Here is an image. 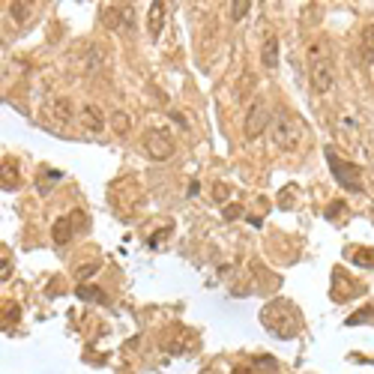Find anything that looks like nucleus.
Masks as SVG:
<instances>
[{"mask_svg": "<svg viewBox=\"0 0 374 374\" xmlns=\"http://www.w3.org/2000/svg\"><path fill=\"white\" fill-rule=\"evenodd\" d=\"M237 216H240V207H228L225 210V219H237Z\"/></svg>", "mask_w": 374, "mask_h": 374, "instance_id": "obj_17", "label": "nucleus"}, {"mask_svg": "<svg viewBox=\"0 0 374 374\" xmlns=\"http://www.w3.org/2000/svg\"><path fill=\"white\" fill-rule=\"evenodd\" d=\"M363 60L374 63V24H369L363 30Z\"/></svg>", "mask_w": 374, "mask_h": 374, "instance_id": "obj_10", "label": "nucleus"}, {"mask_svg": "<svg viewBox=\"0 0 374 374\" xmlns=\"http://www.w3.org/2000/svg\"><path fill=\"white\" fill-rule=\"evenodd\" d=\"M51 240H54L57 246H66V243L72 240V228H69V219H57V222H54V228H51Z\"/></svg>", "mask_w": 374, "mask_h": 374, "instance_id": "obj_8", "label": "nucleus"}, {"mask_svg": "<svg viewBox=\"0 0 374 374\" xmlns=\"http://www.w3.org/2000/svg\"><path fill=\"white\" fill-rule=\"evenodd\" d=\"M96 270H99V267H96V264H90V267H81V270H78V273H75V276H78V279H81V282H87V279H90V276H93V273H96Z\"/></svg>", "mask_w": 374, "mask_h": 374, "instance_id": "obj_16", "label": "nucleus"}, {"mask_svg": "<svg viewBox=\"0 0 374 374\" xmlns=\"http://www.w3.org/2000/svg\"><path fill=\"white\" fill-rule=\"evenodd\" d=\"M228 9H231V18H234V21H240V18H243V15L252 9V3H249V0H234Z\"/></svg>", "mask_w": 374, "mask_h": 374, "instance_id": "obj_15", "label": "nucleus"}, {"mask_svg": "<svg viewBox=\"0 0 374 374\" xmlns=\"http://www.w3.org/2000/svg\"><path fill=\"white\" fill-rule=\"evenodd\" d=\"M81 300H90V303H105V294L99 291V288H93V285H78V291H75Z\"/></svg>", "mask_w": 374, "mask_h": 374, "instance_id": "obj_12", "label": "nucleus"}, {"mask_svg": "<svg viewBox=\"0 0 374 374\" xmlns=\"http://www.w3.org/2000/svg\"><path fill=\"white\" fill-rule=\"evenodd\" d=\"M111 123H114V132H120V135H126V132H129V126H132L129 114H123V111H117V114L111 117Z\"/></svg>", "mask_w": 374, "mask_h": 374, "instance_id": "obj_14", "label": "nucleus"}, {"mask_svg": "<svg viewBox=\"0 0 374 374\" xmlns=\"http://www.w3.org/2000/svg\"><path fill=\"white\" fill-rule=\"evenodd\" d=\"M261 60H264V66H270V69L279 66V39H276V36H270V39L264 42V48H261Z\"/></svg>", "mask_w": 374, "mask_h": 374, "instance_id": "obj_7", "label": "nucleus"}, {"mask_svg": "<svg viewBox=\"0 0 374 374\" xmlns=\"http://www.w3.org/2000/svg\"><path fill=\"white\" fill-rule=\"evenodd\" d=\"M267 126H270V108H267L264 99H255L252 108H249V114H246V138L249 141L258 138Z\"/></svg>", "mask_w": 374, "mask_h": 374, "instance_id": "obj_2", "label": "nucleus"}, {"mask_svg": "<svg viewBox=\"0 0 374 374\" xmlns=\"http://www.w3.org/2000/svg\"><path fill=\"white\" fill-rule=\"evenodd\" d=\"M333 84H336L333 66L327 60H315L312 63V90L315 93H327V90H333Z\"/></svg>", "mask_w": 374, "mask_h": 374, "instance_id": "obj_5", "label": "nucleus"}, {"mask_svg": "<svg viewBox=\"0 0 374 374\" xmlns=\"http://www.w3.org/2000/svg\"><path fill=\"white\" fill-rule=\"evenodd\" d=\"M327 159H330V168L336 171V177H339V180H342V183H345L351 192H360V189H363V183H360V174H363V171H360L357 165L339 162V156H336L333 150H327Z\"/></svg>", "mask_w": 374, "mask_h": 374, "instance_id": "obj_3", "label": "nucleus"}, {"mask_svg": "<svg viewBox=\"0 0 374 374\" xmlns=\"http://www.w3.org/2000/svg\"><path fill=\"white\" fill-rule=\"evenodd\" d=\"M231 374H255V372H252V369H234Z\"/></svg>", "mask_w": 374, "mask_h": 374, "instance_id": "obj_18", "label": "nucleus"}, {"mask_svg": "<svg viewBox=\"0 0 374 374\" xmlns=\"http://www.w3.org/2000/svg\"><path fill=\"white\" fill-rule=\"evenodd\" d=\"M51 114H54L60 123H69V120H72V111H69V102H66V99H54V102H51Z\"/></svg>", "mask_w": 374, "mask_h": 374, "instance_id": "obj_11", "label": "nucleus"}, {"mask_svg": "<svg viewBox=\"0 0 374 374\" xmlns=\"http://www.w3.org/2000/svg\"><path fill=\"white\" fill-rule=\"evenodd\" d=\"M9 12H12V18H15L18 24H24V21L30 18V3H21V0H12V3H9Z\"/></svg>", "mask_w": 374, "mask_h": 374, "instance_id": "obj_13", "label": "nucleus"}, {"mask_svg": "<svg viewBox=\"0 0 374 374\" xmlns=\"http://www.w3.org/2000/svg\"><path fill=\"white\" fill-rule=\"evenodd\" d=\"M78 123L87 126L90 132H102V114H99V108H93V105L81 108V111H78Z\"/></svg>", "mask_w": 374, "mask_h": 374, "instance_id": "obj_6", "label": "nucleus"}, {"mask_svg": "<svg viewBox=\"0 0 374 374\" xmlns=\"http://www.w3.org/2000/svg\"><path fill=\"white\" fill-rule=\"evenodd\" d=\"M300 138H303L300 120H297L294 114H288V111H279L276 120H273V141H276L282 150H294V147L300 144Z\"/></svg>", "mask_w": 374, "mask_h": 374, "instance_id": "obj_1", "label": "nucleus"}, {"mask_svg": "<svg viewBox=\"0 0 374 374\" xmlns=\"http://www.w3.org/2000/svg\"><path fill=\"white\" fill-rule=\"evenodd\" d=\"M162 9H165L162 3H153V6H150V36H153V39L162 33V21H165V12H162Z\"/></svg>", "mask_w": 374, "mask_h": 374, "instance_id": "obj_9", "label": "nucleus"}, {"mask_svg": "<svg viewBox=\"0 0 374 374\" xmlns=\"http://www.w3.org/2000/svg\"><path fill=\"white\" fill-rule=\"evenodd\" d=\"M144 147H147V153H150V159H156V162H165V159H171L174 156V144L162 135V132H147V138H144Z\"/></svg>", "mask_w": 374, "mask_h": 374, "instance_id": "obj_4", "label": "nucleus"}]
</instances>
